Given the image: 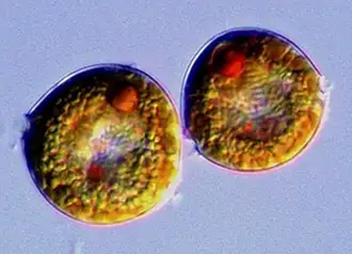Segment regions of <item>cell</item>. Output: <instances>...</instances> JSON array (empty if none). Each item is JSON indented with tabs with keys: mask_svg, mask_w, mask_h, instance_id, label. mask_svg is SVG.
Instances as JSON below:
<instances>
[{
	"mask_svg": "<svg viewBox=\"0 0 352 254\" xmlns=\"http://www.w3.org/2000/svg\"><path fill=\"white\" fill-rule=\"evenodd\" d=\"M182 108L186 133L205 158L234 171H266L291 162L316 135L322 77L287 39L233 29L195 57Z\"/></svg>",
	"mask_w": 352,
	"mask_h": 254,
	"instance_id": "2",
	"label": "cell"
},
{
	"mask_svg": "<svg viewBox=\"0 0 352 254\" xmlns=\"http://www.w3.org/2000/svg\"><path fill=\"white\" fill-rule=\"evenodd\" d=\"M32 181L62 214L122 224L162 202L179 172L181 122L168 93L135 67L100 65L60 81L26 116Z\"/></svg>",
	"mask_w": 352,
	"mask_h": 254,
	"instance_id": "1",
	"label": "cell"
}]
</instances>
